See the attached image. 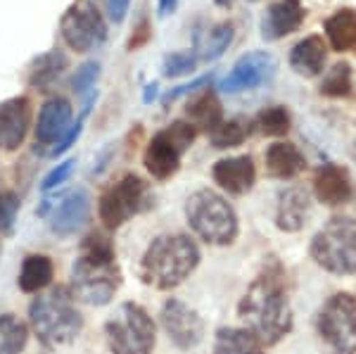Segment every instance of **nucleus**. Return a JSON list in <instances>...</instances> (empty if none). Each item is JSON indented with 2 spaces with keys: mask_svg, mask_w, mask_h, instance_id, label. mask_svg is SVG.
<instances>
[{
  "mask_svg": "<svg viewBox=\"0 0 356 354\" xmlns=\"http://www.w3.org/2000/svg\"><path fill=\"white\" fill-rule=\"evenodd\" d=\"M186 219L193 231L209 245H231L240 231L235 209L226 198L209 188H202L188 198Z\"/></svg>",
  "mask_w": 356,
  "mask_h": 354,
  "instance_id": "39448f33",
  "label": "nucleus"
},
{
  "mask_svg": "<svg viewBox=\"0 0 356 354\" xmlns=\"http://www.w3.org/2000/svg\"><path fill=\"white\" fill-rule=\"evenodd\" d=\"M74 164H76V159H65L62 164H57V167L50 171L48 176L43 179V184H41V188L43 191H53V188H57V186H62L65 181L72 176V171H74Z\"/></svg>",
  "mask_w": 356,
  "mask_h": 354,
  "instance_id": "c9c22d12",
  "label": "nucleus"
},
{
  "mask_svg": "<svg viewBox=\"0 0 356 354\" xmlns=\"http://www.w3.org/2000/svg\"><path fill=\"white\" fill-rule=\"evenodd\" d=\"M129 5H131V0H107V15H110V19L114 24L124 22L126 13H129Z\"/></svg>",
  "mask_w": 356,
  "mask_h": 354,
  "instance_id": "ea45409f",
  "label": "nucleus"
},
{
  "mask_svg": "<svg viewBox=\"0 0 356 354\" xmlns=\"http://www.w3.org/2000/svg\"><path fill=\"white\" fill-rule=\"evenodd\" d=\"M152 204L150 188L143 179L129 174L124 176L119 184H114L110 191L102 193L100 204H97V214L100 221L107 228H119L131 219V216L145 212Z\"/></svg>",
  "mask_w": 356,
  "mask_h": 354,
  "instance_id": "1a4fd4ad",
  "label": "nucleus"
},
{
  "mask_svg": "<svg viewBox=\"0 0 356 354\" xmlns=\"http://www.w3.org/2000/svg\"><path fill=\"white\" fill-rule=\"evenodd\" d=\"M275 70H278V62H275L271 53H264V50L247 53L235 62L233 70L226 74V79L221 81L219 88L226 90V93L259 88V86L268 83L275 77Z\"/></svg>",
  "mask_w": 356,
  "mask_h": 354,
  "instance_id": "ddd939ff",
  "label": "nucleus"
},
{
  "mask_svg": "<svg viewBox=\"0 0 356 354\" xmlns=\"http://www.w3.org/2000/svg\"><path fill=\"white\" fill-rule=\"evenodd\" d=\"M88 214H90V195L83 188H76L55 209L53 219H50V228H53L55 236L67 238L72 233H76L88 221Z\"/></svg>",
  "mask_w": 356,
  "mask_h": 354,
  "instance_id": "6ab92c4d",
  "label": "nucleus"
},
{
  "mask_svg": "<svg viewBox=\"0 0 356 354\" xmlns=\"http://www.w3.org/2000/svg\"><path fill=\"white\" fill-rule=\"evenodd\" d=\"M29 340V326L15 314H0V354H22Z\"/></svg>",
  "mask_w": 356,
  "mask_h": 354,
  "instance_id": "cd10ccee",
  "label": "nucleus"
},
{
  "mask_svg": "<svg viewBox=\"0 0 356 354\" xmlns=\"http://www.w3.org/2000/svg\"><path fill=\"white\" fill-rule=\"evenodd\" d=\"M60 31L65 43L76 53H88L97 43L105 41L107 29L100 13L93 5H72L60 22Z\"/></svg>",
  "mask_w": 356,
  "mask_h": 354,
  "instance_id": "9b49d317",
  "label": "nucleus"
},
{
  "mask_svg": "<svg viewBox=\"0 0 356 354\" xmlns=\"http://www.w3.org/2000/svg\"><path fill=\"white\" fill-rule=\"evenodd\" d=\"M312 216V198L302 186H292L280 193L275 209V226L285 233H297L307 226Z\"/></svg>",
  "mask_w": 356,
  "mask_h": 354,
  "instance_id": "a211bd4d",
  "label": "nucleus"
},
{
  "mask_svg": "<svg viewBox=\"0 0 356 354\" xmlns=\"http://www.w3.org/2000/svg\"><path fill=\"white\" fill-rule=\"evenodd\" d=\"M178 8V0H159L157 3V15L159 17H169L174 15Z\"/></svg>",
  "mask_w": 356,
  "mask_h": 354,
  "instance_id": "a19ab883",
  "label": "nucleus"
},
{
  "mask_svg": "<svg viewBox=\"0 0 356 354\" xmlns=\"http://www.w3.org/2000/svg\"><path fill=\"white\" fill-rule=\"evenodd\" d=\"M31 127V100L19 95L0 102V150H17Z\"/></svg>",
  "mask_w": 356,
  "mask_h": 354,
  "instance_id": "4468645a",
  "label": "nucleus"
},
{
  "mask_svg": "<svg viewBox=\"0 0 356 354\" xmlns=\"http://www.w3.org/2000/svg\"><path fill=\"white\" fill-rule=\"evenodd\" d=\"M252 131V122L245 117H235L228 122H221L219 127L209 134V140L216 150H228V147H238Z\"/></svg>",
  "mask_w": 356,
  "mask_h": 354,
  "instance_id": "c85d7f7f",
  "label": "nucleus"
},
{
  "mask_svg": "<svg viewBox=\"0 0 356 354\" xmlns=\"http://www.w3.org/2000/svg\"><path fill=\"white\" fill-rule=\"evenodd\" d=\"M69 122H72V102L62 95L45 100L41 112H38L36 143L38 145H53L67 134Z\"/></svg>",
  "mask_w": 356,
  "mask_h": 354,
  "instance_id": "f3484780",
  "label": "nucleus"
},
{
  "mask_svg": "<svg viewBox=\"0 0 356 354\" xmlns=\"http://www.w3.org/2000/svg\"><path fill=\"white\" fill-rule=\"evenodd\" d=\"M157 88H159L157 83H147L145 86V90H143V102H145V105H150V102L157 98Z\"/></svg>",
  "mask_w": 356,
  "mask_h": 354,
  "instance_id": "79ce46f5",
  "label": "nucleus"
},
{
  "mask_svg": "<svg viewBox=\"0 0 356 354\" xmlns=\"http://www.w3.org/2000/svg\"><path fill=\"white\" fill-rule=\"evenodd\" d=\"M233 38H235L233 22H221V24L211 26L209 31H207L204 41L200 43V57L207 62L219 60V57L228 50V45L233 43Z\"/></svg>",
  "mask_w": 356,
  "mask_h": 354,
  "instance_id": "c756f323",
  "label": "nucleus"
},
{
  "mask_svg": "<svg viewBox=\"0 0 356 354\" xmlns=\"http://www.w3.org/2000/svg\"><path fill=\"white\" fill-rule=\"evenodd\" d=\"M214 3H216V5H221V8H228V5H231L233 0H214Z\"/></svg>",
  "mask_w": 356,
  "mask_h": 354,
  "instance_id": "37998d69",
  "label": "nucleus"
},
{
  "mask_svg": "<svg viewBox=\"0 0 356 354\" xmlns=\"http://www.w3.org/2000/svg\"><path fill=\"white\" fill-rule=\"evenodd\" d=\"M238 314L245 321L247 330L261 342V347L278 345L292 330V309L290 300L283 290L278 276L257 278L240 300Z\"/></svg>",
  "mask_w": 356,
  "mask_h": 354,
  "instance_id": "f257e3e1",
  "label": "nucleus"
},
{
  "mask_svg": "<svg viewBox=\"0 0 356 354\" xmlns=\"http://www.w3.org/2000/svg\"><path fill=\"white\" fill-rule=\"evenodd\" d=\"M200 264V250L191 236L166 233L154 238L140 262V278L157 290L181 285Z\"/></svg>",
  "mask_w": 356,
  "mask_h": 354,
  "instance_id": "7ed1b4c3",
  "label": "nucleus"
},
{
  "mask_svg": "<svg viewBox=\"0 0 356 354\" xmlns=\"http://www.w3.org/2000/svg\"><path fill=\"white\" fill-rule=\"evenodd\" d=\"M307 167L300 147L292 143H273L266 150V169L275 179H295Z\"/></svg>",
  "mask_w": 356,
  "mask_h": 354,
  "instance_id": "b1692460",
  "label": "nucleus"
},
{
  "mask_svg": "<svg viewBox=\"0 0 356 354\" xmlns=\"http://www.w3.org/2000/svg\"><path fill=\"white\" fill-rule=\"evenodd\" d=\"M314 193L323 204H344L352 198V179L337 164H323L314 176Z\"/></svg>",
  "mask_w": 356,
  "mask_h": 354,
  "instance_id": "aec40b11",
  "label": "nucleus"
},
{
  "mask_svg": "<svg viewBox=\"0 0 356 354\" xmlns=\"http://www.w3.org/2000/svg\"><path fill=\"white\" fill-rule=\"evenodd\" d=\"M186 117L197 131H207L211 134L219 124L223 122V110L221 102L216 98V93L211 88H204L202 93H197L195 98L188 102Z\"/></svg>",
  "mask_w": 356,
  "mask_h": 354,
  "instance_id": "5701e85b",
  "label": "nucleus"
},
{
  "mask_svg": "<svg viewBox=\"0 0 356 354\" xmlns=\"http://www.w3.org/2000/svg\"><path fill=\"white\" fill-rule=\"evenodd\" d=\"M97 77H100V65L93 60V62H86V65H81L76 70V74H74L72 79V86L76 93H86L88 88H93Z\"/></svg>",
  "mask_w": 356,
  "mask_h": 354,
  "instance_id": "f704fd0d",
  "label": "nucleus"
},
{
  "mask_svg": "<svg viewBox=\"0 0 356 354\" xmlns=\"http://www.w3.org/2000/svg\"><path fill=\"white\" fill-rule=\"evenodd\" d=\"M257 127L264 136H285L290 131V112L280 105L266 107L257 114Z\"/></svg>",
  "mask_w": 356,
  "mask_h": 354,
  "instance_id": "2f4dec72",
  "label": "nucleus"
},
{
  "mask_svg": "<svg viewBox=\"0 0 356 354\" xmlns=\"http://www.w3.org/2000/svg\"><path fill=\"white\" fill-rule=\"evenodd\" d=\"M88 110H90V102H88V105L83 107V114H81V119H79V122L74 124V127H69V129H67V134L62 136L60 140H57V145L53 147V150H50V155H62V152H65V150H69V147H72L74 143H76V138H79V136H81V129H83V119H86V114H88Z\"/></svg>",
  "mask_w": 356,
  "mask_h": 354,
  "instance_id": "e433bc0d",
  "label": "nucleus"
},
{
  "mask_svg": "<svg viewBox=\"0 0 356 354\" xmlns=\"http://www.w3.org/2000/svg\"><path fill=\"white\" fill-rule=\"evenodd\" d=\"M105 340L112 354H152L157 330L150 314L136 302H124L105 323Z\"/></svg>",
  "mask_w": 356,
  "mask_h": 354,
  "instance_id": "423d86ee",
  "label": "nucleus"
},
{
  "mask_svg": "<svg viewBox=\"0 0 356 354\" xmlns=\"http://www.w3.org/2000/svg\"><path fill=\"white\" fill-rule=\"evenodd\" d=\"M312 257L321 269L349 276L356 271V221L335 216L312 241Z\"/></svg>",
  "mask_w": 356,
  "mask_h": 354,
  "instance_id": "0eeeda50",
  "label": "nucleus"
},
{
  "mask_svg": "<svg viewBox=\"0 0 356 354\" xmlns=\"http://www.w3.org/2000/svg\"><path fill=\"white\" fill-rule=\"evenodd\" d=\"M318 93L325 98H347L352 95V65L349 62H337L332 70L325 72L323 81L318 86Z\"/></svg>",
  "mask_w": 356,
  "mask_h": 354,
  "instance_id": "7c9ffc66",
  "label": "nucleus"
},
{
  "mask_svg": "<svg viewBox=\"0 0 356 354\" xmlns=\"http://www.w3.org/2000/svg\"><path fill=\"white\" fill-rule=\"evenodd\" d=\"M162 326L169 340L174 342L178 350H193L202 342L204 323L200 314L191 309L186 302L171 298L162 307Z\"/></svg>",
  "mask_w": 356,
  "mask_h": 354,
  "instance_id": "f8f14e48",
  "label": "nucleus"
},
{
  "mask_svg": "<svg viewBox=\"0 0 356 354\" xmlns=\"http://www.w3.org/2000/svg\"><path fill=\"white\" fill-rule=\"evenodd\" d=\"M307 10L300 0H275L268 5L261 17V38L264 41H280L295 33L302 26Z\"/></svg>",
  "mask_w": 356,
  "mask_h": 354,
  "instance_id": "2eb2a0df",
  "label": "nucleus"
},
{
  "mask_svg": "<svg viewBox=\"0 0 356 354\" xmlns=\"http://www.w3.org/2000/svg\"><path fill=\"white\" fill-rule=\"evenodd\" d=\"M211 83V74L209 77H200V79H195V81L191 83H183V86H178V88L174 90H169V93L162 98V105H171L174 100H178L181 95H188V93H197V88H204V86H209Z\"/></svg>",
  "mask_w": 356,
  "mask_h": 354,
  "instance_id": "4c0bfd02",
  "label": "nucleus"
},
{
  "mask_svg": "<svg viewBox=\"0 0 356 354\" xmlns=\"http://www.w3.org/2000/svg\"><path fill=\"white\" fill-rule=\"evenodd\" d=\"M55 266L50 257L45 255H29L19 271V288L24 293H41L53 281Z\"/></svg>",
  "mask_w": 356,
  "mask_h": 354,
  "instance_id": "393cba45",
  "label": "nucleus"
},
{
  "mask_svg": "<svg viewBox=\"0 0 356 354\" xmlns=\"http://www.w3.org/2000/svg\"><path fill=\"white\" fill-rule=\"evenodd\" d=\"M325 36L337 53H356V8H342L325 19Z\"/></svg>",
  "mask_w": 356,
  "mask_h": 354,
  "instance_id": "4be33fe9",
  "label": "nucleus"
},
{
  "mask_svg": "<svg viewBox=\"0 0 356 354\" xmlns=\"http://www.w3.org/2000/svg\"><path fill=\"white\" fill-rule=\"evenodd\" d=\"M325 60H328V45H325L323 36H307L295 48L290 50V67L295 74L304 79L321 77L325 70Z\"/></svg>",
  "mask_w": 356,
  "mask_h": 354,
  "instance_id": "412c9836",
  "label": "nucleus"
},
{
  "mask_svg": "<svg viewBox=\"0 0 356 354\" xmlns=\"http://www.w3.org/2000/svg\"><path fill=\"white\" fill-rule=\"evenodd\" d=\"M318 333L335 354H356V298L337 293L318 314Z\"/></svg>",
  "mask_w": 356,
  "mask_h": 354,
  "instance_id": "9d476101",
  "label": "nucleus"
},
{
  "mask_svg": "<svg viewBox=\"0 0 356 354\" xmlns=\"http://www.w3.org/2000/svg\"><path fill=\"white\" fill-rule=\"evenodd\" d=\"M211 176H214V181L226 193H231V195H245L247 191H252V186L257 181V167L250 155L226 157L214 164Z\"/></svg>",
  "mask_w": 356,
  "mask_h": 354,
  "instance_id": "dca6fc26",
  "label": "nucleus"
},
{
  "mask_svg": "<svg viewBox=\"0 0 356 354\" xmlns=\"http://www.w3.org/2000/svg\"><path fill=\"white\" fill-rule=\"evenodd\" d=\"M197 62H200V57L195 55V50H181V53H171L164 57L162 72H164V77H169V79L186 77V74L195 72Z\"/></svg>",
  "mask_w": 356,
  "mask_h": 354,
  "instance_id": "473e14b6",
  "label": "nucleus"
},
{
  "mask_svg": "<svg viewBox=\"0 0 356 354\" xmlns=\"http://www.w3.org/2000/svg\"><path fill=\"white\" fill-rule=\"evenodd\" d=\"M150 36H152L150 24H147V19H143L140 24H138L136 33H134V36H131V41H129V50H138V48H140V45H145L147 41H150Z\"/></svg>",
  "mask_w": 356,
  "mask_h": 354,
  "instance_id": "58836bf2",
  "label": "nucleus"
},
{
  "mask_svg": "<svg viewBox=\"0 0 356 354\" xmlns=\"http://www.w3.org/2000/svg\"><path fill=\"white\" fill-rule=\"evenodd\" d=\"M252 3H257V0H252Z\"/></svg>",
  "mask_w": 356,
  "mask_h": 354,
  "instance_id": "c03bdc74",
  "label": "nucleus"
},
{
  "mask_svg": "<svg viewBox=\"0 0 356 354\" xmlns=\"http://www.w3.org/2000/svg\"><path fill=\"white\" fill-rule=\"evenodd\" d=\"M122 271L110 238L93 233L81 243V255L72 266V295L86 305L102 307L117 295Z\"/></svg>",
  "mask_w": 356,
  "mask_h": 354,
  "instance_id": "f03ea898",
  "label": "nucleus"
},
{
  "mask_svg": "<svg viewBox=\"0 0 356 354\" xmlns=\"http://www.w3.org/2000/svg\"><path fill=\"white\" fill-rule=\"evenodd\" d=\"M214 354H264V347L247 328H221L216 333Z\"/></svg>",
  "mask_w": 356,
  "mask_h": 354,
  "instance_id": "a878e982",
  "label": "nucleus"
},
{
  "mask_svg": "<svg viewBox=\"0 0 356 354\" xmlns=\"http://www.w3.org/2000/svg\"><path fill=\"white\" fill-rule=\"evenodd\" d=\"M197 138V129L191 122H174L169 129L159 131L145 150V169L152 179L166 181L181 167V157Z\"/></svg>",
  "mask_w": 356,
  "mask_h": 354,
  "instance_id": "6e6552de",
  "label": "nucleus"
},
{
  "mask_svg": "<svg viewBox=\"0 0 356 354\" xmlns=\"http://www.w3.org/2000/svg\"><path fill=\"white\" fill-rule=\"evenodd\" d=\"M19 212V198L13 191L0 193V233H10Z\"/></svg>",
  "mask_w": 356,
  "mask_h": 354,
  "instance_id": "72a5a7b5",
  "label": "nucleus"
},
{
  "mask_svg": "<svg viewBox=\"0 0 356 354\" xmlns=\"http://www.w3.org/2000/svg\"><path fill=\"white\" fill-rule=\"evenodd\" d=\"M67 70V55L62 50H50L38 57L31 65V74H29V83L33 88H48L50 83Z\"/></svg>",
  "mask_w": 356,
  "mask_h": 354,
  "instance_id": "bb28decb",
  "label": "nucleus"
},
{
  "mask_svg": "<svg viewBox=\"0 0 356 354\" xmlns=\"http://www.w3.org/2000/svg\"><path fill=\"white\" fill-rule=\"evenodd\" d=\"M29 321H31L33 333L45 347H65L79 338L83 330V316L76 309L72 290L57 288L48 295H38L29 307Z\"/></svg>",
  "mask_w": 356,
  "mask_h": 354,
  "instance_id": "20e7f679",
  "label": "nucleus"
}]
</instances>
